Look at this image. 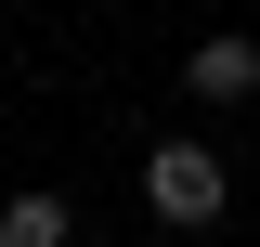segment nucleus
Here are the masks:
<instances>
[{
    "mask_svg": "<svg viewBox=\"0 0 260 247\" xmlns=\"http://www.w3.org/2000/svg\"><path fill=\"white\" fill-rule=\"evenodd\" d=\"M143 195H156V221H221V156L208 143H156V169H143Z\"/></svg>",
    "mask_w": 260,
    "mask_h": 247,
    "instance_id": "nucleus-1",
    "label": "nucleus"
},
{
    "mask_svg": "<svg viewBox=\"0 0 260 247\" xmlns=\"http://www.w3.org/2000/svg\"><path fill=\"white\" fill-rule=\"evenodd\" d=\"M182 78H195L208 104H234V91H260V39H195V52H182Z\"/></svg>",
    "mask_w": 260,
    "mask_h": 247,
    "instance_id": "nucleus-2",
    "label": "nucleus"
},
{
    "mask_svg": "<svg viewBox=\"0 0 260 247\" xmlns=\"http://www.w3.org/2000/svg\"><path fill=\"white\" fill-rule=\"evenodd\" d=\"M65 234H78L65 195H13V208H0V247H65Z\"/></svg>",
    "mask_w": 260,
    "mask_h": 247,
    "instance_id": "nucleus-3",
    "label": "nucleus"
}]
</instances>
